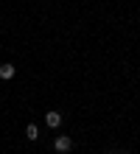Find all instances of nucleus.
I'll list each match as a JSON object with an SVG mask.
<instances>
[{
  "label": "nucleus",
  "instance_id": "f257e3e1",
  "mask_svg": "<svg viewBox=\"0 0 140 154\" xmlns=\"http://www.w3.org/2000/svg\"><path fill=\"white\" fill-rule=\"evenodd\" d=\"M53 149H56V151H59V154H67V151L73 149V140L67 137V134H59V137H56V140H53Z\"/></svg>",
  "mask_w": 140,
  "mask_h": 154
},
{
  "label": "nucleus",
  "instance_id": "f03ea898",
  "mask_svg": "<svg viewBox=\"0 0 140 154\" xmlns=\"http://www.w3.org/2000/svg\"><path fill=\"white\" fill-rule=\"evenodd\" d=\"M45 126L48 129H59L62 126V112H45Z\"/></svg>",
  "mask_w": 140,
  "mask_h": 154
},
{
  "label": "nucleus",
  "instance_id": "7ed1b4c3",
  "mask_svg": "<svg viewBox=\"0 0 140 154\" xmlns=\"http://www.w3.org/2000/svg\"><path fill=\"white\" fill-rule=\"evenodd\" d=\"M14 73H17V70H14V65H8V62H6V65H0V79H3V81L14 79Z\"/></svg>",
  "mask_w": 140,
  "mask_h": 154
},
{
  "label": "nucleus",
  "instance_id": "20e7f679",
  "mask_svg": "<svg viewBox=\"0 0 140 154\" xmlns=\"http://www.w3.org/2000/svg\"><path fill=\"white\" fill-rule=\"evenodd\" d=\"M25 137L28 140H39V126H36V123H28L25 126Z\"/></svg>",
  "mask_w": 140,
  "mask_h": 154
},
{
  "label": "nucleus",
  "instance_id": "39448f33",
  "mask_svg": "<svg viewBox=\"0 0 140 154\" xmlns=\"http://www.w3.org/2000/svg\"><path fill=\"white\" fill-rule=\"evenodd\" d=\"M107 154H129V151H107Z\"/></svg>",
  "mask_w": 140,
  "mask_h": 154
}]
</instances>
